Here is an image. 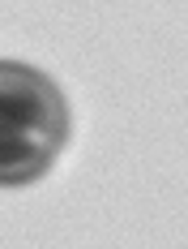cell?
<instances>
[{"label":"cell","instance_id":"obj_1","mask_svg":"<svg viewBox=\"0 0 188 249\" xmlns=\"http://www.w3.org/2000/svg\"><path fill=\"white\" fill-rule=\"evenodd\" d=\"M0 121L30 133L47 150H64L69 142V103L51 86V77L22 60H0Z\"/></svg>","mask_w":188,"mask_h":249},{"label":"cell","instance_id":"obj_2","mask_svg":"<svg viewBox=\"0 0 188 249\" xmlns=\"http://www.w3.org/2000/svg\"><path fill=\"white\" fill-rule=\"evenodd\" d=\"M56 150H47L43 142H34L30 133L13 129L9 121H0V185H30L51 168Z\"/></svg>","mask_w":188,"mask_h":249}]
</instances>
